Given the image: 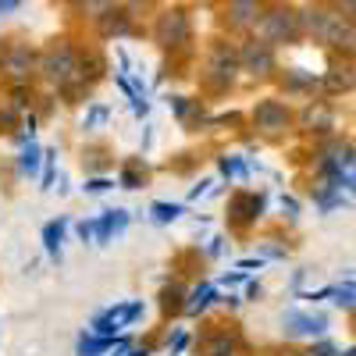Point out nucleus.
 Instances as JSON below:
<instances>
[{"label":"nucleus","mask_w":356,"mask_h":356,"mask_svg":"<svg viewBox=\"0 0 356 356\" xmlns=\"http://www.w3.org/2000/svg\"><path fill=\"white\" fill-rule=\"evenodd\" d=\"M154 36H157V43L168 47V50L182 47V43L189 40V18H186V11H178V8H175V11H164V15L157 18Z\"/></svg>","instance_id":"1"},{"label":"nucleus","mask_w":356,"mask_h":356,"mask_svg":"<svg viewBox=\"0 0 356 356\" xmlns=\"http://www.w3.org/2000/svg\"><path fill=\"white\" fill-rule=\"evenodd\" d=\"M264 36H267V43H292L296 36H300V15L271 11L264 18Z\"/></svg>","instance_id":"2"},{"label":"nucleus","mask_w":356,"mask_h":356,"mask_svg":"<svg viewBox=\"0 0 356 356\" xmlns=\"http://www.w3.org/2000/svg\"><path fill=\"white\" fill-rule=\"evenodd\" d=\"M289 111L278 104V100H264V104H257V111H253V125L260 129V132H267V136H278V132H285L289 129Z\"/></svg>","instance_id":"3"},{"label":"nucleus","mask_w":356,"mask_h":356,"mask_svg":"<svg viewBox=\"0 0 356 356\" xmlns=\"http://www.w3.org/2000/svg\"><path fill=\"white\" fill-rule=\"evenodd\" d=\"M43 72H47L50 79H57V82H68V79L75 75V54H72L65 43L50 47V50L43 54Z\"/></svg>","instance_id":"4"},{"label":"nucleus","mask_w":356,"mask_h":356,"mask_svg":"<svg viewBox=\"0 0 356 356\" xmlns=\"http://www.w3.org/2000/svg\"><path fill=\"white\" fill-rule=\"evenodd\" d=\"M243 65L253 72V75H267L275 68V54H271V43L267 40H253V43H246V50H243Z\"/></svg>","instance_id":"5"},{"label":"nucleus","mask_w":356,"mask_h":356,"mask_svg":"<svg viewBox=\"0 0 356 356\" xmlns=\"http://www.w3.org/2000/svg\"><path fill=\"white\" fill-rule=\"evenodd\" d=\"M260 207H264V200L257 193H235L232 203H228V211H232L235 225H253L257 214H260Z\"/></svg>","instance_id":"6"},{"label":"nucleus","mask_w":356,"mask_h":356,"mask_svg":"<svg viewBox=\"0 0 356 356\" xmlns=\"http://www.w3.org/2000/svg\"><path fill=\"white\" fill-rule=\"evenodd\" d=\"M0 72H8L11 79H25L29 72H33V54H29L25 47H8L4 54H0Z\"/></svg>","instance_id":"7"},{"label":"nucleus","mask_w":356,"mask_h":356,"mask_svg":"<svg viewBox=\"0 0 356 356\" xmlns=\"http://www.w3.org/2000/svg\"><path fill=\"white\" fill-rule=\"evenodd\" d=\"M285 324H289L292 335H321L324 328H328V321H324L321 314H300V310L285 314Z\"/></svg>","instance_id":"8"},{"label":"nucleus","mask_w":356,"mask_h":356,"mask_svg":"<svg viewBox=\"0 0 356 356\" xmlns=\"http://www.w3.org/2000/svg\"><path fill=\"white\" fill-rule=\"evenodd\" d=\"M139 314H143V307H139V303L118 307V310H111V314H104V317L97 321V332L111 335V332H118V328H125V324H132V321H136Z\"/></svg>","instance_id":"9"},{"label":"nucleus","mask_w":356,"mask_h":356,"mask_svg":"<svg viewBox=\"0 0 356 356\" xmlns=\"http://www.w3.org/2000/svg\"><path fill=\"white\" fill-rule=\"evenodd\" d=\"M257 18H260L257 0H235V4L228 8V15H225V22H228L232 29H246V25H253Z\"/></svg>","instance_id":"10"},{"label":"nucleus","mask_w":356,"mask_h":356,"mask_svg":"<svg viewBox=\"0 0 356 356\" xmlns=\"http://www.w3.org/2000/svg\"><path fill=\"white\" fill-rule=\"evenodd\" d=\"M232 72H235V57H232L225 47H218V50H214V61H211L214 82H232Z\"/></svg>","instance_id":"11"},{"label":"nucleus","mask_w":356,"mask_h":356,"mask_svg":"<svg viewBox=\"0 0 356 356\" xmlns=\"http://www.w3.org/2000/svg\"><path fill=\"white\" fill-rule=\"evenodd\" d=\"M303 125H307L310 132H328V129H332V111L324 107V104L307 107V114H303Z\"/></svg>","instance_id":"12"},{"label":"nucleus","mask_w":356,"mask_h":356,"mask_svg":"<svg viewBox=\"0 0 356 356\" xmlns=\"http://www.w3.org/2000/svg\"><path fill=\"white\" fill-rule=\"evenodd\" d=\"M324 86H328V93H346V89H353L356 86V75L349 72V68H335V72H328V79H324Z\"/></svg>","instance_id":"13"},{"label":"nucleus","mask_w":356,"mask_h":356,"mask_svg":"<svg viewBox=\"0 0 356 356\" xmlns=\"http://www.w3.org/2000/svg\"><path fill=\"white\" fill-rule=\"evenodd\" d=\"M100 29H104V36H118V33H125V15H122V11H104Z\"/></svg>","instance_id":"14"},{"label":"nucleus","mask_w":356,"mask_h":356,"mask_svg":"<svg viewBox=\"0 0 356 356\" xmlns=\"http://www.w3.org/2000/svg\"><path fill=\"white\" fill-rule=\"evenodd\" d=\"M122 182H125L129 189H136V186H143V182H146V168H143L139 161H132V164H125V171H122Z\"/></svg>","instance_id":"15"},{"label":"nucleus","mask_w":356,"mask_h":356,"mask_svg":"<svg viewBox=\"0 0 356 356\" xmlns=\"http://www.w3.org/2000/svg\"><path fill=\"white\" fill-rule=\"evenodd\" d=\"M118 228H125V214H122V211H118V214H107V218L100 221L97 235H100V239H107V235H111V232H118Z\"/></svg>","instance_id":"16"},{"label":"nucleus","mask_w":356,"mask_h":356,"mask_svg":"<svg viewBox=\"0 0 356 356\" xmlns=\"http://www.w3.org/2000/svg\"><path fill=\"white\" fill-rule=\"evenodd\" d=\"M203 349L211 353V356H228V353H232V339H228V335H221V339H211V342H207Z\"/></svg>","instance_id":"17"},{"label":"nucleus","mask_w":356,"mask_h":356,"mask_svg":"<svg viewBox=\"0 0 356 356\" xmlns=\"http://www.w3.org/2000/svg\"><path fill=\"white\" fill-rule=\"evenodd\" d=\"M100 68H104V61H100V54H89V57H82V75H89V79H97V75H100Z\"/></svg>","instance_id":"18"},{"label":"nucleus","mask_w":356,"mask_h":356,"mask_svg":"<svg viewBox=\"0 0 356 356\" xmlns=\"http://www.w3.org/2000/svg\"><path fill=\"white\" fill-rule=\"evenodd\" d=\"M211 296H214V289H211V285H203V289H196V296H193V303H189V310H203L207 303H211Z\"/></svg>","instance_id":"19"},{"label":"nucleus","mask_w":356,"mask_h":356,"mask_svg":"<svg viewBox=\"0 0 356 356\" xmlns=\"http://www.w3.org/2000/svg\"><path fill=\"white\" fill-rule=\"evenodd\" d=\"M104 349H111V342H104V339H100V342H97V339H86V342L79 346L82 356H97V353H104Z\"/></svg>","instance_id":"20"},{"label":"nucleus","mask_w":356,"mask_h":356,"mask_svg":"<svg viewBox=\"0 0 356 356\" xmlns=\"http://www.w3.org/2000/svg\"><path fill=\"white\" fill-rule=\"evenodd\" d=\"M332 296H335L339 307H353V303H356V289H335Z\"/></svg>","instance_id":"21"},{"label":"nucleus","mask_w":356,"mask_h":356,"mask_svg":"<svg viewBox=\"0 0 356 356\" xmlns=\"http://www.w3.org/2000/svg\"><path fill=\"white\" fill-rule=\"evenodd\" d=\"M57 243H61V225H50V228H47V246H50V253H57Z\"/></svg>","instance_id":"22"},{"label":"nucleus","mask_w":356,"mask_h":356,"mask_svg":"<svg viewBox=\"0 0 356 356\" xmlns=\"http://www.w3.org/2000/svg\"><path fill=\"white\" fill-rule=\"evenodd\" d=\"M154 211H157V221H171V218H178V207H168V203H157Z\"/></svg>","instance_id":"23"},{"label":"nucleus","mask_w":356,"mask_h":356,"mask_svg":"<svg viewBox=\"0 0 356 356\" xmlns=\"http://www.w3.org/2000/svg\"><path fill=\"white\" fill-rule=\"evenodd\" d=\"M339 15L342 18H356V0H339Z\"/></svg>","instance_id":"24"},{"label":"nucleus","mask_w":356,"mask_h":356,"mask_svg":"<svg viewBox=\"0 0 356 356\" xmlns=\"http://www.w3.org/2000/svg\"><path fill=\"white\" fill-rule=\"evenodd\" d=\"M178 289H171V292H164V310H178Z\"/></svg>","instance_id":"25"},{"label":"nucleus","mask_w":356,"mask_h":356,"mask_svg":"<svg viewBox=\"0 0 356 356\" xmlns=\"http://www.w3.org/2000/svg\"><path fill=\"white\" fill-rule=\"evenodd\" d=\"M22 168H25V171H33V168H36V150H33V146L25 150V157H22Z\"/></svg>","instance_id":"26"},{"label":"nucleus","mask_w":356,"mask_h":356,"mask_svg":"<svg viewBox=\"0 0 356 356\" xmlns=\"http://www.w3.org/2000/svg\"><path fill=\"white\" fill-rule=\"evenodd\" d=\"M11 8H18V0H0V11H11Z\"/></svg>","instance_id":"27"},{"label":"nucleus","mask_w":356,"mask_h":356,"mask_svg":"<svg viewBox=\"0 0 356 356\" xmlns=\"http://www.w3.org/2000/svg\"><path fill=\"white\" fill-rule=\"evenodd\" d=\"M132 4H154V0H132Z\"/></svg>","instance_id":"28"}]
</instances>
